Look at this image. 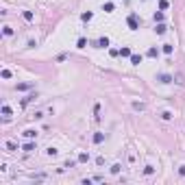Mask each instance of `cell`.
I'll use <instances>...</instances> for the list:
<instances>
[{
  "mask_svg": "<svg viewBox=\"0 0 185 185\" xmlns=\"http://www.w3.org/2000/svg\"><path fill=\"white\" fill-rule=\"evenodd\" d=\"M2 79H11V70H2Z\"/></svg>",
  "mask_w": 185,
  "mask_h": 185,
  "instance_id": "obj_29",
  "label": "cell"
},
{
  "mask_svg": "<svg viewBox=\"0 0 185 185\" xmlns=\"http://www.w3.org/2000/svg\"><path fill=\"white\" fill-rule=\"evenodd\" d=\"M11 113H13V111H11V107H9V105H5V107H2V116H5V120H9V118H11Z\"/></svg>",
  "mask_w": 185,
  "mask_h": 185,
  "instance_id": "obj_7",
  "label": "cell"
},
{
  "mask_svg": "<svg viewBox=\"0 0 185 185\" xmlns=\"http://www.w3.org/2000/svg\"><path fill=\"white\" fill-rule=\"evenodd\" d=\"M148 57H157V54H159V50H157V48H148Z\"/></svg>",
  "mask_w": 185,
  "mask_h": 185,
  "instance_id": "obj_25",
  "label": "cell"
},
{
  "mask_svg": "<svg viewBox=\"0 0 185 185\" xmlns=\"http://www.w3.org/2000/svg\"><path fill=\"white\" fill-rule=\"evenodd\" d=\"M31 87H33V83H20V85H17V91H26Z\"/></svg>",
  "mask_w": 185,
  "mask_h": 185,
  "instance_id": "obj_8",
  "label": "cell"
},
{
  "mask_svg": "<svg viewBox=\"0 0 185 185\" xmlns=\"http://www.w3.org/2000/svg\"><path fill=\"white\" fill-rule=\"evenodd\" d=\"M22 135L26 137V140H33V137H37V131H33V128H26V131H24Z\"/></svg>",
  "mask_w": 185,
  "mask_h": 185,
  "instance_id": "obj_5",
  "label": "cell"
},
{
  "mask_svg": "<svg viewBox=\"0 0 185 185\" xmlns=\"http://www.w3.org/2000/svg\"><path fill=\"white\" fill-rule=\"evenodd\" d=\"M153 172H155L153 165H146V168H144V174H153Z\"/></svg>",
  "mask_w": 185,
  "mask_h": 185,
  "instance_id": "obj_28",
  "label": "cell"
},
{
  "mask_svg": "<svg viewBox=\"0 0 185 185\" xmlns=\"http://www.w3.org/2000/svg\"><path fill=\"white\" fill-rule=\"evenodd\" d=\"M120 168H122L120 163H113V165H111V174H120Z\"/></svg>",
  "mask_w": 185,
  "mask_h": 185,
  "instance_id": "obj_22",
  "label": "cell"
},
{
  "mask_svg": "<svg viewBox=\"0 0 185 185\" xmlns=\"http://www.w3.org/2000/svg\"><path fill=\"white\" fill-rule=\"evenodd\" d=\"M120 54H122V57H131V48H126V46H124V48L120 50Z\"/></svg>",
  "mask_w": 185,
  "mask_h": 185,
  "instance_id": "obj_24",
  "label": "cell"
},
{
  "mask_svg": "<svg viewBox=\"0 0 185 185\" xmlns=\"http://www.w3.org/2000/svg\"><path fill=\"white\" fill-rule=\"evenodd\" d=\"M2 33H5L7 37H11V35H13V29H11V26H5V31H2Z\"/></svg>",
  "mask_w": 185,
  "mask_h": 185,
  "instance_id": "obj_27",
  "label": "cell"
},
{
  "mask_svg": "<svg viewBox=\"0 0 185 185\" xmlns=\"http://www.w3.org/2000/svg\"><path fill=\"white\" fill-rule=\"evenodd\" d=\"M161 120H172V113L170 111H161Z\"/></svg>",
  "mask_w": 185,
  "mask_h": 185,
  "instance_id": "obj_26",
  "label": "cell"
},
{
  "mask_svg": "<svg viewBox=\"0 0 185 185\" xmlns=\"http://www.w3.org/2000/svg\"><path fill=\"white\" fill-rule=\"evenodd\" d=\"M85 46H87V39H85V37H81V39L76 42V48H85Z\"/></svg>",
  "mask_w": 185,
  "mask_h": 185,
  "instance_id": "obj_20",
  "label": "cell"
},
{
  "mask_svg": "<svg viewBox=\"0 0 185 185\" xmlns=\"http://www.w3.org/2000/svg\"><path fill=\"white\" fill-rule=\"evenodd\" d=\"M128 59H131V63H133V66H140V63H142V54H131Z\"/></svg>",
  "mask_w": 185,
  "mask_h": 185,
  "instance_id": "obj_6",
  "label": "cell"
},
{
  "mask_svg": "<svg viewBox=\"0 0 185 185\" xmlns=\"http://www.w3.org/2000/svg\"><path fill=\"white\" fill-rule=\"evenodd\" d=\"M87 161H89V155L87 153H81L79 155V163H87Z\"/></svg>",
  "mask_w": 185,
  "mask_h": 185,
  "instance_id": "obj_14",
  "label": "cell"
},
{
  "mask_svg": "<svg viewBox=\"0 0 185 185\" xmlns=\"http://www.w3.org/2000/svg\"><path fill=\"white\" fill-rule=\"evenodd\" d=\"M35 148H37V146H35V142H29V144H24V150H26V153H33Z\"/></svg>",
  "mask_w": 185,
  "mask_h": 185,
  "instance_id": "obj_17",
  "label": "cell"
},
{
  "mask_svg": "<svg viewBox=\"0 0 185 185\" xmlns=\"http://www.w3.org/2000/svg\"><path fill=\"white\" fill-rule=\"evenodd\" d=\"M153 20H155V22H163V11H155Z\"/></svg>",
  "mask_w": 185,
  "mask_h": 185,
  "instance_id": "obj_11",
  "label": "cell"
},
{
  "mask_svg": "<svg viewBox=\"0 0 185 185\" xmlns=\"http://www.w3.org/2000/svg\"><path fill=\"white\" fill-rule=\"evenodd\" d=\"M157 81H159V83H163V85H168V83H172L174 79L170 76V74H159V76H157Z\"/></svg>",
  "mask_w": 185,
  "mask_h": 185,
  "instance_id": "obj_2",
  "label": "cell"
},
{
  "mask_svg": "<svg viewBox=\"0 0 185 185\" xmlns=\"http://www.w3.org/2000/svg\"><path fill=\"white\" fill-rule=\"evenodd\" d=\"M126 24H128V29H131V31H137V29H140V17H137L135 13H131V15L126 17Z\"/></svg>",
  "mask_w": 185,
  "mask_h": 185,
  "instance_id": "obj_1",
  "label": "cell"
},
{
  "mask_svg": "<svg viewBox=\"0 0 185 185\" xmlns=\"http://www.w3.org/2000/svg\"><path fill=\"white\" fill-rule=\"evenodd\" d=\"M35 98H37V94H31V96H26V98L22 100V105L26 107V105H29V103H33V100H35Z\"/></svg>",
  "mask_w": 185,
  "mask_h": 185,
  "instance_id": "obj_16",
  "label": "cell"
},
{
  "mask_svg": "<svg viewBox=\"0 0 185 185\" xmlns=\"http://www.w3.org/2000/svg\"><path fill=\"white\" fill-rule=\"evenodd\" d=\"M133 109H135V111H144L146 105H144V103H133Z\"/></svg>",
  "mask_w": 185,
  "mask_h": 185,
  "instance_id": "obj_21",
  "label": "cell"
},
{
  "mask_svg": "<svg viewBox=\"0 0 185 185\" xmlns=\"http://www.w3.org/2000/svg\"><path fill=\"white\" fill-rule=\"evenodd\" d=\"M105 142V133H96L94 135V144H103Z\"/></svg>",
  "mask_w": 185,
  "mask_h": 185,
  "instance_id": "obj_10",
  "label": "cell"
},
{
  "mask_svg": "<svg viewBox=\"0 0 185 185\" xmlns=\"http://www.w3.org/2000/svg\"><path fill=\"white\" fill-rule=\"evenodd\" d=\"M172 50H174L172 44H163V52H165V54H172Z\"/></svg>",
  "mask_w": 185,
  "mask_h": 185,
  "instance_id": "obj_18",
  "label": "cell"
},
{
  "mask_svg": "<svg viewBox=\"0 0 185 185\" xmlns=\"http://www.w3.org/2000/svg\"><path fill=\"white\" fill-rule=\"evenodd\" d=\"M165 31H168V26H165L163 22H159V24H157V26H155V33H157V35H163Z\"/></svg>",
  "mask_w": 185,
  "mask_h": 185,
  "instance_id": "obj_4",
  "label": "cell"
},
{
  "mask_svg": "<svg viewBox=\"0 0 185 185\" xmlns=\"http://www.w3.org/2000/svg\"><path fill=\"white\" fill-rule=\"evenodd\" d=\"M22 17H24L26 22H33V11H24V13H22Z\"/></svg>",
  "mask_w": 185,
  "mask_h": 185,
  "instance_id": "obj_19",
  "label": "cell"
},
{
  "mask_svg": "<svg viewBox=\"0 0 185 185\" xmlns=\"http://www.w3.org/2000/svg\"><path fill=\"white\" fill-rule=\"evenodd\" d=\"M113 9H116V7H113V2H105V5H103V11H107V13H111Z\"/></svg>",
  "mask_w": 185,
  "mask_h": 185,
  "instance_id": "obj_15",
  "label": "cell"
},
{
  "mask_svg": "<svg viewBox=\"0 0 185 185\" xmlns=\"http://www.w3.org/2000/svg\"><path fill=\"white\" fill-rule=\"evenodd\" d=\"M91 17H94V13H91V11H85V13H81V20H83V22H89Z\"/></svg>",
  "mask_w": 185,
  "mask_h": 185,
  "instance_id": "obj_9",
  "label": "cell"
},
{
  "mask_svg": "<svg viewBox=\"0 0 185 185\" xmlns=\"http://www.w3.org/2000/svg\"><path fill=\"white\" fill-rule=\"evenodd\" d=\"M5 146H7V150H9V153H13V150H17V144H15V142H7Z\"/></svg>",
  "mask_w": 185,
  "mask_h": 185,
  "instance_id": "obj_12",
  "label": "cell"
},
{
  "mask_svg": "<svg viewBox=\"0 0 185 185\" xmlns=\"http://www.w3.org/2000/svg\"><path fill=\"white\" fill-rule=\"evenodd\" d=\"M179 174H181V177H185V165H181V168H179Z\"/></svg>",
  "mask_w": 185,
  "mask_h": 185,
  "instance_id": "obj_30",
  "label": "cell"
},
{
  "mask_svg": "<svg viewBox=\"0 0 185 185\" xmlns=\"http://www.w3.org/2000/svg\"><path fill=\"white\" fill-rule=\"evenodd\" d=\"M96 48H109V37H100L96 42Z\"/></svg>",
  "mask_w": 185,
  "mask_h": 185,
  "instance_id": "obj_3",
  "label": "cell"
},
{
  "mask_svg": "<svg viewBox=\"0 0 185 185\" xmlns=\"http://www.w3.org/2000/svg\"><path fill=\"white\" fill-rule=\"evenodd\" d=\"M168 7H170V2H168V0H159V9H161V11H165Z\"/></svg>",
  "mask_w": 185,
  "mask_h": 185,
  "instance_id": "obj_23",
  "label": "cell"
},
{
  "mask_svg": "<svg viewBox=\"0 0 185 185\" xmlns=\"http://www.w3.org/2000/svg\"><path fill=\"white\" fill-rule=\"evenodd\" d=\"M46 155H48V157H57V155H59V150H57L54 146H50L48 150H46Z\"/></svg>",
  "mask_w": 185,
  "mask_h": 185,
  "instance_id": "obj_13",
  "label": "cell"
}]
</instances>
